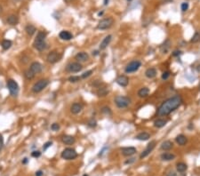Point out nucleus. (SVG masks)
Masks as SVG:
<instances>
[{
    "label": "nucleus",
    "instance_id": "nucleus-53",
    "mask_svg": "<svg viewBox=\"0 0 200 176\" xmlns=\"http://www.w3.org/2000/svg\"><path fill=\"white\" fill-rule=\"evenodd\" d=\"M102 14H103V12H101V13H98V15H99V16H101V15H102Z\"/></svg>",
    "mask_w": 200,
    "mask_h": 176
},
{
    "label": "nucleus",
    "instance_id": "nucleus-48",
    "mask_svg": "<svg viewBox=\"0 0 200 176\" xmlns=\"http://www.w3.org/2000/svg\"><path fill=\"white\" fill-rule=\"evenodd\" d=\"M28 162H29V159H28V158H23V160H22V164H23V165H26V164L28 163Z\"/></svg>",
    "mask_w": 200,
    "mask_h": 176
},
{
    "label": "nucleus",
    "instance_id": "nucleus-52",
    "mask_svg": "<svg viewBox=\"0 0 200 176\" xmlns=\"http://www.w3.org/2000/svg\"><path fill=\"white\" fill-rule=\"evenodd\" d=\"M163 2H165V3H167V2H171L172 0H162Z\"/></svg>",
    "mask_w": 200,
    "mask_h": 176
},
{
    "label": "nucleus",
    "instance_id": "nucleus-23",
    "mask_svg": "<svg viewBox=\"0 0 200 176\" xmlns=\"http://www.w3.org/2000/svg\"><path fill=\"white\" fill-rule=\"evenodd\" d=\"M145 76L148 78H154L157 76V70L155 68H150L145 71Z\"/></svg>",
    "mask_w": 200,
    "mask_h": 176
},
{
    "label": "nucleus",
    "instance_id": "nucleus-7",
    "mask_svg": "<svg viewBox=\"0 0 200 176\" xmlns=\"http://www.w3.org/2000/svg\"><path fill=\"white\" fill-rule=\"evenodd\" d=\"M141 62L140 61H137V60L132 61L131 62H129L128 64L126 65L125 71V73H133L137 71L139 68H141Z\"/></svg>",
    "mask_w": 200,
    "mask_h": 176
},
{
    "label": "nucleus",
    "instance_id": "nucleus-56",
    "mask_svg": "<svg viewBox=\"0 0 200 176\" xmlns=\"http://www.w3.org/2000/svg\"><path fill=\"white\" fill-rule=\"evenodd\" d=\"M199 87H200V84H199Z\"/></svg>",
    "mask_w": 200,
    "mask_h": 176
},
{
    "label": "nucleus",
    "instance_id": "nucleus-19",
    "mask_svg": "<svg viewBox=\"0 0 200 176\" xmlns=\"http://www.w3.org/2000/svg\"><path fill=\"white\" fill-rule=\"evenodd\" d=\"M59 36L61 39H62V40H65V41H69L71 40L73 38V35L71 33L69 32V31H67V30H62L61 31L60 34H59Z\"/></svg>",
    "mask_w": 200,
    "mask_h": 176
},
{
    "label": "nucleus",
    "instance_id": "nucleus-2",
    "mask_svg": "<svg viewBox=\"0 0 200 176\" xmlns=\"http://www.w3.org/2000/svg\"><path fill=\"white\" fill-rule=\"evenodd\" d=\"M46 34L45 31H38L36 34V38L33 43L34 48H36L38 51H44L47 48V44L45 43Z\"/></svg>",
    "mask_w": 200,
    "mask_h": 176
},
{
    "label": "nucleus",
    "instance_id": "nucleus-27",
    "mask_svg": "<svg viewBox=\"0 0 200 176\" xmlns=\"http://www.w3.org/2000/svg\"><path fill=\"white\" fill-rule=\"evenodd\" d=\"M25 31H26V33L28 34L29 36H33L34 34L36 33V27H35V26L31 25V24H29V25H27V26H26V28H25Z\"/></svg>",
    "mask_w": 200,
    "mask_h": 176
},
{
    "label": "nucleus",
    "instance_id": "nucleus-13",
    "mask_svg": "<svg viewBox=\"0 0 200 176\" xmlns=\"http://www.w3.org/2000/svg\"><path fill=\"white\" fill-rule=\"evenodd\" d=\"M136 149L134 147H125L121 149V152L125 156H131L136 153Z\"/></svg>",
    "mask_w": 200,
    "mask_h": 176
},
{
    "label": "nucleus",
    "instance_id": "nucleus-32",
    "mask_svg": "<svg viewBox=\"0 0 200 176\" xmlns=\"http://www.w3.org/2000/svg\"><path fill=\"white\" fill-rule=\"evenodd\" d=\"M199 41H200V31H196V33H195L194 36H192L190 42L196 44V43H198Z\"/></svg>",
    "mask_w": 200,
    "mask_h": 176
},
{
    "label": "nucleus",
    "instance_id": "nucleus-6",
    "mask_svg": "<svg viewBox=\"0 0 200 176\" xmlns=\"http://www.w3.org/2000/svg\"><path fill=\"white\" fill-rule=\"evenodd\" d=\"M49 85V81L48 79H40L38 80V82L35 83L34 85L32 86V92H35V94H38V92H42L45 88Z\"/></svg>",
    "mask_w": 200,
    "mask_h": 176
},
{
    "label": "nucleus",
    "instance_id": "nucleus-34",
    "mask_svg": "<svg viewBox=\"0 0 200 176\" xmlns=\"http://www.w3.org/2000/svg\"><path fill=\"white\" fill-rule=\"evenodd\" d=\"M82 78H81V77H79V76H70V77L68 78L69 82H70V83H77Z\"/></svg>",
    "mask_w": 200,
    "mask_h": 176
},
{
    "label": "nucleus",
    "instance_id": "nucleus-4",
    "mask_svg": "<svg viewBox=\"0 0 200 176\" xmlns=\"http://www.w3.org/2000/svg\"><path fill=\"white\" fill-rule=\"evenodd\" d=\"M6 86L8 88L9 92H10V94L12 96H17L19 92V90H20V86H19L18 83H17L15 80L13 79H8L6 82Z\"/></svg>",
    "mask_w": 200,
    "mask_h": 176
},
{
    "label": "nucleus",
    "instance_id": "nucleus-25",
    "mask_svg": "<svg viewBox=\"0 0 200 176\" xmlns=\"http://www.w3.org/2000/svg\"><path fill=\"white\" fill-rule=\"evenodd\" d=\"M148 94H150V89H148V87H142L138 91V95H139V97H141V98L147 97Z\"/></svg>",
    "mask_w": 200,
    "mask_h": 176
},
{
    "label": "nucleus",
    "instance_id": "nucleus-22",
    "mask_svg": "<svg viewBox=\"0 0 200 176\" xmlns=\"http://www.w3.org/2000/svg\"><path fill=\"white\" fill-rule=\"evenodd\" d=\"M175 141H176V142L179 144V145L183 146L187 143L188 139L186 136L183 135V134H180V135H178L176 138H175Z\"/></svg>",
    "mask_w": 200,
    "mask_h": 176
},
{
    "label": "nucleus",
    "instance_id": "nucleus-5",
    "mask_svg": "<svg viewBox=\"0 0 200 176\" xmlns=\"http://www.w3.org/2000/svg\"><path fill=\"white\" fill-rule=\"evenodd\" d=\"M61 156L65 160H73L77 158V152L72 148H66L63 150Z\"/></svg>",
    "mask_w": 200,
    "mask_h": 176
},
{
    "label": "nucleus",
    "instance_id": "nucleus-51",
    "mask_svg": "<svg viewBox=\"0 0 200 176\" xmlns=\"http://www.w3.org/2000/svg\"><path fill=\"white\" fill-rule=\"evenodd\" d=\"M71 1H73V0H64L65 3H68V4L70 3V2H71Z\"/></svg>",
    "mask_w": 200,
    "mask_h": 176
},
{
    "label": "nucleus",
    "instance_id": "nucleus-40",
    "mask_svg": "<svg viewBox=\"0 0 200 176\" xmlns=\"http://www.w3.org/2000/svg\"><path fill=\"white\" fill-rule=\"evenodd\" d=\"M180 9H182V12H186L188 9H189V3L187 2H183L180 6Z\"/></svg>",
    "mask_w": 200,
    "mask_h": 176
},
{
    "label": "nucleus",
    "instance_id": "nucleus-46",
    "mask_svg": "<svg viewBox=\"0 0 200 176\" xmlns=\"http://www.w3.org/2000/svg\"><path fill=\"white\" fill-rule=\"evenodd\" d=\"M35 175L36 176H43L44 175V173H43V171H41V170L36 171V173H35Z\"/></svg>",
    "mask_w": 200,
    "mask_h": 176
},
{
    "label": "nucleus",
    "instance_id": "nucleus-28",
    "mask_svg": "<svg viewBox=\"0 0 200 176\" xmlns=\"http://www.w3.org/2000/svg\"><path fill=\"white\" fill-rule=\"evenodd\" d=\"M174 158H175V156L172 153L166 152V153H164L161 155V159L164 160V161H171V160L174 159Z\"/></svg>",
    "mask_w": 200,
    "mask_h": 176
},
{
    "label": "nucleus",
    "instance_id": "nucleus-47",
    "mask_svg": "<svg viewBox=\"0 0 200 176\" xmlns=\"http://www.w3.org/2000/svg\"><path fill=\"white\" fill-rule=\"evenodd\" d=\"M167 176H177V174L174 172H171L167 174Z\"/></svg>",
    "mask_w": 200,
    "mask_h": 176
},
{
    "label": "nucleus",
    "instance_id": "nucleus-21",
    "mask_svg": "<svg viewBox=\"0 0 200 176\" xmlns=\"http://www.w3.org/2000/svg\"><path fill=\"white\" fill-rule=\"evenodd\" d=\"M6 21H7V23L10 24V25H17V24L19 23V18L17 15L12 14V15L7 17Z\"/></svg>",
    "mask_w": 200,
    "mask_h": 176
},
{
    "label": "nucleus",
    "instance_id": "nucleus-29",
    "mask_svg": "<svg viewBox=\"0 0 200 176\" xmlns=\"http://www.w3.org/2000/svg\"><path fill=\"white\" fill-rule=\"evenodd\" d=\"M166 123H167V121L165 120V119L158 118L154 122V126L156 127H157V128H161V127H164L165 124H166Z\"/></svg>",
    "mask_w": 200,
    "mask_h": 176
},
{
    "label": "nucleus",
    "instance_id": "nucleus-15",
    "mask_svg": "<svg viewBox=\"0 0 200 176\" xmlns=\"http://www.w3.org/2000/svg\"><path fill=\"white\" fill-rule=\"evenodd\" d=\"M75 59L78 62H85L89 60V55L85 52H79L75 55Z\"/></svg>",
    "mask_w": 200,
    "mask_h": 176
},
{
    "label": "nucleus",
    "instance_id": "nucleus-9",
    "mask_svg": "<svg viewBox=\"0 0 200 176\" xmlns=\"http://www.w3.org/2000/svg\"><path fill=\"white\" fill-rule=\"evenodd\" d=\"M114 22V20L109 17V18H105L102 19L101 21L98 23L97 25V29H101V30H104V29H108L112 26V24Z\"/></svg>",
    "mask_w": 200,
    "mask_h": 176
},
{
    "label": "nucleus",
    "instance_id": "nucleus-38",
    "mask_svg": "<svg viewBox=\"0 0 200 176\" xmlns=\"http://www.w3.org/2000/svg\"><path fill=\"white\" fill-rule=\"evenodd\" d=\"M87 126H88L89 127H91V128H94V127H95V126H97V122H96V120H95V119L91 118L88 121V123H87Z\"/></svg>",
    "mask_w": 200,
    "mask_h": 176
},
{
    "label": "nucleus",
    "instance_id": "nucleus-36",
    "mask_svg": "<svg viewBox=\"0 0 200 176\" xmlns=\"http://www.w3.org/2000/svg\"><path fill=\"white\" fill-rule=\"evenodd\" d=\"M101 113H102V114H104V115H108V116H109V115H111V114H112L110 108L108 107V106H104V107L102 108V109H101Z\"/></svg>",
    "mask_w": 200,
    "mask_h": 176
},
{
    "label": "nucleus",
    "instance_id": "nucleus-26",
    "mask_svg": "<svg viewBox=\"0 0 200 176\" xmlns=\"http://www.w3.org/2000/svg\"><path fill=\"white\" fill-rule=\"evenodd\" d=\"M174 147V144L171 141H165L161 144V150H169Z\"/></svg>",
    "mask_w": 200,
    "mask_h": 176
},
{
    "label": "nucleus",
    "instance_id": "nucleus-42",
    "mask_svg": "<svg viewBox=\"0 0 200 176\" xmlns=\"http://www.w3.org/2000/svg\"><path fill=\"white\" fill-rule=\"evenodd\" d=\"M52 145H53V142H52V141H47V142H45V144H44V146H43V150H44V151L47 150L48 148H50V147L52 146Z\"/></svg>",
    "mask_w": 200,
    "mask_h": 176
},
{
    "label": "nucleus",
    "instance_id": "nucleus-41",
    "mask_svg": "<svg viewBox=\"0 0 200 176\" xmlns=\"http://www.w3.org/2000/svg\"><path fill=\"white\" fill-rule=\"evenodd\" d=\"M31 156H32L33 158H39V156H41V152H40L39 150H34V151H32V152H31Z\"/></svg>",
    "mask_w": 200,
    "mask_h": 176
},
{
    "label": "nucleus",
    "instance_id": "nucleus-35",
    "mask_svg": "<svg viewBox=\"0 0 200 176\" xmlns=\"http://www.w3.org/2000/svg\"><path fill=\"white\" fill-rule=\"evenodd\" d=\"M108 92H109L108 89H106V88L104 87H101L98 90L97 94H98V96H106V95L108 94Z\"/></svg>",
    "mask_w": 200,
    "mask_h": 176
},
{
    "label": "nucleus",
    "instance_id": "nucleus-8",
    "mask_svg": "<svg viewBox=\"0 0 200 176\" xmlns=\"http://www.w3.org/2000/svg\"><path fill=\"white\" fill-rule=\"evenodd\" d=\"M82 70H83V66L81 63L78 62H70L67 65V67H66V70L70 73H77L81 71Z\"/></svg>",
    "mask_w": 200,
    "mask_h": 176
},
{
    "label": "nucleus",
    "instance_id": "nucleus-30",
    "mask_svg": "<svg viewBox=\"0 0 200 176\" xmlns=\"http://www.w3.org/2000/svg\"><path fill=\"white\" fill-rule=\"evenodd\" d=\"M12 45H13V43H12L11 40H8V39H4V40L2 42V48L4 49V50H8V49L11 48Z\"/></svg>",
    "mask_w": 200,
    "mask_h": 176
},
{
    "label": "nucleus",
    "instance_id": "nucleus-31",
    "mask_svg": "<svg viewBox=\"0 0 200 176\" xmlns=\"http://www.w3.org/2000/svg\"><path fill=\"white\" fill-rule=\"evenodd\" d=\"M176 169L179 173H184L187 170V165L184 163H178L176 165Z\"/></svg>",
    "mask_w": 200,
    "mask_h": 176
},
{
    "label": "nucleus",
    "instance_id": "nucleus-50",
    "mask_svg": "<svg viewBox=\"0 0 200 176\" xmlns=\"http://www.w3.org/2000/svg\"><path fill=\"white\" fill-rule=\"evenodd\" d=\"M109 4V0H104V6H107Z\"/></svg>",
    "mask_w": 200,
    "mask_h": 176
},
{
    "label": "nucleus",
    "instance_id": "nucleus-54",
    "mask_svg": "<svg viewBox=\"0 0 200 176\" xmlns=\"http://www.w3.org/2000/svg\"><path fill=\"white\" fill-rule=\"evenodd\" d=\"M84 176H88V175H87V174H85Z\"/></svg>",
    "mask_w": 200,
    "mask_h": 176
},
{
    "label": "nucleus",
    "instance_id": "nucleus-11",
    "mask_svg": "<svg viewBox=\"0 0 200 176\" xmlns=\"http://www.w3.org/2000/svg\"><path fill=\"white\" fill-rule=\"evenodd\" d=\"M156 141H150V143L148 144L147 145V147H146V149L142 151V153L141 154V156H140V158H146L147 156H148L152 152V150H154L155 149V147H156Z\"/></svg>",
    "mask_w": 200,
    "mask_h": 176
},
{
    "label": "nucleus",
    "instance_id": "nucleus-10",
    "mask_svg": "<svg viewBox=\"0 0 200 176\" xmlns=\"http://www.w3.org/2000/svg\"><path fill=\"white\" fill-rule=\"evenodd\" d=\"M62 58V55L60 54L57 51H52L47 54V57H46V60L47 62L51 63V64H54V63L58 62Z\"/></svg>",
    "mask_w": 200,
    "mask_h": 176
},
{
    "label": "nucleus",
    "instance_id": "nucleus-55",
    "mask_svg": "<svg viewBox=\"0 0 200 176\" xmlns=\"http://www.w3.org/2000/svg\"><path fill=\"white\" fill-rule=\"evenodd\" d=\"M127 1H131V0H127Z\"/></svg>",
    "mask_w": 200,
    "mask_h": 176
},
{
    "label": "nucleus",
    "instance_id": "nucleus-37",
    "mask_svg": "<svg viewBox=\"0 0 200 176\" xmlns=\"http://www.w3.org/2000/svg\"><path fill=\"white\" fill-rule=\"evenodd\" d=\"M92 70H87L86 72H84L83 74L81 75V78L82 79H85V78H88L90 76H91L92 74Z\"/></svg>",
    "mask_w": 200,
    "mask_h": 176
},
{
    "label": "nucleus",
    "instance_id": "nucleus-43",
    "mask_svg": "<svg viewBox=\"0 0 200 176\" xmlns=\"http://www.w3.org/2000/svg\"><path fill=\"white\" fill-rule=\"evenodd\" d=\"M170 77V72L169 71H165L164 73L162 74V79L163 80H166L168 79Z\"/></svg>",
    "mask_w": 200,
    "mask_h": 176
},
{
    "label": "nucleus",
    "instance_id": "nucleus-20",
    "mask_svg": "<svg viewBox=\"0 0 200 176\" xmlns=\"http://www.w3.org/2000/svg\"><path fill=\"white\" fill-rule=\"evenodd\" d=\"M170 45H171V41L169 39H166L162 45H160V51L162 53H166L170 49Z\"/></svg>",
    "mask_w": 200,
    "mask_h": 176
},
{
    "label": "nucleus",
    "instance_id": "nucleus-12",
    "mask_svg": "<svg viewBox=\"0 0 200 176\" xmlns=\"http://www.w3.org/2000/svg\"><path fill=\"white\" fill-rule=\"evenodd\" d=\"M30 70L32 71L34 74H39V73L42 72L43 70V66L40 62H34L30 64Z\"/></svg>",
    "mask_w": 200,
    "mask_h": 176
},
{
    "label": "nucleus",
    "instance_id": "nucleus-16",
    "mask_svg": "<svg viewBox=\"0 0 200 176\" xmlns=\"http://www.w3.org/2000/svg\"><path fill=\"white\" fill-rule=\"evenodd\" d=\"M82 109H83V105L81 103H79V102H75V103H73L71 105V107H70V111L74 115L79 114L80 112L82 111Z\"/></svg>",
    "mask_w": 200,
    "mask_h": 176
},
{
    "label": "nucleus",
    "instance_id": "nucleus-49",
    "mask_svg": "<svg viewBox=\"0 0 200 176\" xmlns=\"http://www.w3.org/2000/svg\"><path fill=\"white\" fill-rule=\"evenodd\" d=\"M98 54H99V51H94V52H92V55L97 56Z\"/></svg>",
    "mask_w": 200,
    "mask_h": 176
},
{
    "label": "nucleus",
    "instance_id": "nucleus-45",
    "mask_svg": "<svg viewBox=\"0 0 200 176\" xmlns=\"http://www.w3.org/2000/svg\"><path fill=\"white\" fill-rule=\"evenodd\" d=\"M182 54V52H180V50H175L174 53H173V56H174V57H177V56H180Z\"/></svg>",
    "mask_w": 200,
    "mask_h": 176
},
{
    "label": "nucleus",
    "instance_id": "nucleus-39",
    "mask_svg": "<svg viewBox=\"0 0 200 176\" xmlns=\"http://www.w3.org/2000/svg\"><path fill=\"white\" fill-rule=\"evenodd\" d=\"M60 128H61V126L58 123H53V124H52V126H51V129H52V131H53V132L59 131Z\"/></svg>",
    "mask_w": 200,
    "mask_h": 176
},
{
    "label": "nucleus",
    "instance_id": "nucleus-1",
    "mask_svg": "<svg viewBox=\"0 0 200 176\" xmlns=\"http://www.w3.org/2000/svg\"><path fill=\"white\" fill-rule=\"evenodd\" d=\"M182 104V98L180 95L176 94L165 101L157 109V114L158 116H167L175 109H177Z\"/></svg>",
    "mask_w": 200,
    "mask_h": 176
},
{
    "label": "nucleus",
    "instance_id": "nucleus-24",
    "mask_svg": "<svg viewBox=\"0 0 200 176\" xmlns=\"http://www.w3.org/2000/svg\"><path fill=\"white\" fill-rule=\"evenodd\" d=\"M150 138V134L148 133H146V132L140 133L135 137V139H137L139 141H148Z\"/></svg>",
    "mask_w": 200,
    "mask_h": 176
},
{
    "label": "nucleus",
    "instance_id": "nucleus-44",
    "mask_svg": "<svg viewBox=\"0 0 200 176\" xmlns=\"http://www.w3.org/2000/svg\"><path fill=\"white\" fill-rule=\"evenodd\" d=\"M3 146H4V138L3 136L0 134V150L3 149Z\"/></svg>",
    "mask_w": 200,
    "mask_h": 176
},
{
    "label": "nucleus",
    "instance_id": "nucleus-33",
    "mask_svg": "<svg viewBox=\"0 0 200 176\" xmlns=\"http://www.w3.org/2000/svg\"><path fill=\"white\" fill-rule=\"evenodd\" d=\"M24 76H25V77L27 78V79L30 80V79H32V78H34V77H35V74H34V73L31 71L30 68H29V70H27L24 71Z\"/></svg>",
    "mask_w": 200,
    "mask_h": 176
},
{
    "label": "nucleus",
    "instance_id": "nucleus-17",
    "mask_svg": "<svg viewBox=\"0 0 200 176\" xmlns=\"http://www.w3.org/2000/svg\"><path fill=\"white\" fill-rule=\"evenodd\" d=\"M111 39H112L111 35L106 36L105 38H103V40L101 42V44H100V50H105V49L108 47V45H109V43L111 42Z\"/></svg>",
    "mask_w": 200,
    "mask_h": 176
},
{
    "label": "nucleus",
    "instance_id": "nucleus-14",
    "mask_svg": "<svg viewBox=\"0 0 200 176\" xmlns=\"http://www.w3.org/2000/svg\"><path fill=\"white\" fill-rule=\"evenodd\" d=\"M116 82L118 83V85H119L122 87H125L127 86L129 84V78L125 75H121L118 77V78L116 79Z\"/></svg>",
    "mask_w": 200,
    "mask_h": 176
},
{
    "label": "nucleus",
    "instance_id": "nucleus-3",
    "mask_svg": "<svg viewBox=\"0 0 200 176\" xmlns=\"http://www.w3.org/2000/svg\"><path fill=\"white\" fill-rule=\"evenodd\" d=\"M114 101H115V104L117 105V107L119 108V109L127 108L131 103L130 98L127 96H122V95L116 96L115 99H114Z\"/></svg>",
    "mask_w": 200,
    "mask_h": 176
},
{
    "label": "nucleus",
    "instance_id": "nucleus-18",
    "mask_svg": "<svg viewBox=\"0 0 200 176\" xmlns=\"http://www.w3.org/2000/svg\"><path fill=\"white\" fill-rule=\"evenodd\" d=\"M62 141L66 145H72V144L75 143L76 139L72 135H69V134H66V135L62 136Z\"/></svg>",
    "mask_w": 200,
    "mask_h": 176
}]
</instances>
